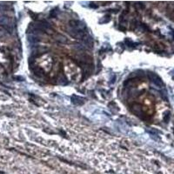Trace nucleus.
Returning a JSON list of instances; mask_svg holds the SVG:
<instances>
[{"instance_id":"f257e3e1","label":"nucleus","mask_w":174,"mask_h":174,"mask_svg":"<svg viewBox=\"0 0 174 174\" xmlns=\"http://www.w3.org/2000/svg\"><path fill=\"white\" fill-rule=\"evenodd\" d=\"M149 78H150V79L157 85V86H163V82H162V80L156 75L155 73H153V72H151V73H149Z\"/></svg>"},{"instance_id":"f03ea898","label":"nucleus","mask_w":174,"mask_h":174,"mask_svg":"<svg viewBox=\"0 0 174 174\" xmlns=\"http://www.w3.org/2000/svg\"><path fill=\"white\" fill-rule=\"evenodd\" d=\"M71 99H72L73 104H75V105H81V104H83V98H81V97H79L78 96H72Z\"/></svg>"},{"instance_id":"7ed1b4c3","label":"nucleus","mask_w":174,"mask_h":174,"mask_svg":"<svg viewBox=\"0 0 174 174\" xmlns=\"http://www.w3.org/2000/svg\"><path fill=\"white\" fill-rule=\"evenodd\" d=\"M56 39L57 41H58L60 44H65L67 42V38L65 37H64L63 35H58L56 37Z\"/></svg>"}]
</instances>
